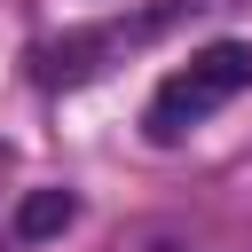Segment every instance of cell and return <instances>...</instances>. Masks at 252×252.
Wrapping results in <instances>:
<instances>
[{
	"label": "cell",
	"instance_id": "cell-1",
	"mask_svg": "<svg viewBox=\"0 0 252 252\" xmlns=\"http://www.w3.org/2000/svg\"><path fill=\"white\" fill-rule=\"evenodd\" d=\"M252 87V39H213V47H197L158 94H150V134L158 142H181L197 118H213L220 102H236Z\"/></svg>",
	"mask_w": 252,
	"mask_h": 252
},
{
	"label": "cell",
	"instance_id": "cell-2",
	"mask_svg": "<svg viewBox=\"0 0 252 252\" xmlns=\"http://www.w3.org/2000/svg\"><path fill=\"white\" fill-rule=\"evenodd\" d=\"M71 220H79V197H71V189H32V197L16 205V220H8V236H16V244H39V236H63Z\"/></svg>",
	"mask_w": 252,
	"mask_h": 252
},
{
	"label": "cell",
	"instance_id": "cell-3",
	"mask_svg": "<svg viewBox=\"0 0 252 252\" xmlns=\"http://www.w3.org/2000/svg\"><path fill=\"white\" fill-rule=\"evenodd\" d=\"M0 252H24V244H16V236H8V228H0Z\"/></svg>",
	"mask_w": 252,
	"mask_h": 252
}]
</instances>
